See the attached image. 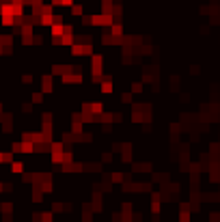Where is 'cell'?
<instances>
[{
	"label": "cell",
	"instance_id": "obj_3",
	"mask_svg": "<svg viewBox=\"0 0 220 222\" xmlns=\"http://www.w3.org/2000/svg\"><path fill=\"white\" fill-rule=\"evenodd\" d=\"M41 220H43V222H52V214H43Z\"/></svg>",
	"mask_w": 220,
	"mask_h": 222
},
{
	"label": "cell",
	"instance_id": "obj_1",
	"mask_svg": "<svg viewBox=\"0 0 220 222\" xmlns=\"http://www.w3.org/2000/svg\"><path fill=\"white\" fill-rule=\"evenodd\" d=\"M101 93H106V95H108V93H112V82H110V80H104V84H101Z\"/></svg>",
	"mask_w": 220,
	"mask_h": 222
},
{
	"label": "cell",
	"instance_id": "obj_2",
	"mask_svg": "<svg viewBox=\"0 0 220 222\" xmlns=\"http://www.w3.org/2000/svg\"><path fill=\"white\" fill-rule=\"evenodd\" d=\"M11 171H13V173H22V171H24V164H22V162H11Z\"/></svg>",
	"mask_w": 220,
	"mask_h": 222
}]
</instances>
